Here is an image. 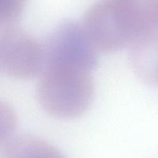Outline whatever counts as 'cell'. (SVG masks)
Returning <instances> with one entry per match:
<instances>
[{
    "label": "cell",
    "instance_id": "6da1fadb",
    "mask_svg": "<svg viewBox=\"0 0 158 158\" xmlns=\"http://www.w3.org/2000/svg\"><path fill=\"white\" fill-rule=\"evenodd\" d=\"M82 25L99 52L131 51L158 41V0H99Z\"/></svg>",
    "mask_w": 158,
    "mask_h": 158
},
{
    "label": "cell",
    "instance_id": "7a4b0ae2",
    "mask_svg": "<svg viewBox=\"0 0 158 158\" xmlns=\"http://www.w3.org/2000/svg\"><path fill=\"white\" fill-rule=\"evenodd\" d=\"M40 75L38 100L49 115L70 120L89 108L94 93L90 70L73 65L47 64Z\"/></svg>",
    "mask_w": 158,
    "mask_h": 158
},
{
    "label": "cell",
    "instance_id": "3957f363",
    "mask_svg": "<svg viewBox=\"0 0 158 158\" xmlns=\"http://www.w3.org/2000/svg\"><path fill=\"white\" fill-rule=\"evenodd\" d=\"M43 48L44 65H73L93 71L98 64L99 51L83 25L73 20L60 23L49 34Z\"/></svg>",
    "mask_w": 158,
    "mask_h": 158
},
{
    "label": "cell",
    "instance_id": "277c9868",
    "mask_svg": "<svg viewBox=\"0 0 158 158\" xmlns=\"http://www.w3.org/2000/svg\"><path fill=\"white\" fill-rule=\"evenodd\" d=\"M44 65L43 45L14 26L0 33V70L16 79H31L41 73Z\"/></svg>",
    "mask_w": 158,
    "mask_h": 158
},
{
    "label": "cell",
    "instance_id": "5b68a950",
    "mask_svg": "<svg viewBox=\"0 0 158 158\" xmlns=\"http://www.w3.org/2000/svg\"><path fill=\"white\" fill-rule=\"evenodd\" d=\"M1 154L3 157H63L55 147L32 135H12L1 146Z\"/></svg>",
    "mask_w": 158,
    "mask_h": 158
},
{
    "label": "cell",
    "instance_id": "8992f818",
    "mask_svg": "<svg viewBox=\"0 0 158 158\" xmlns=\"http://www.w3.org/2000/svg\"><path fill=\"white\" fill-rule=\"evenodd\" d=\"M28 0H0V29L14 26L24 11Z\"/></svg>",
    "mask_w": 158,
    "mask_h": 158
},
{
    "label": "cell",
    "instance_id": "52a82bcc",
    "mask_svg": "<svg viewBox=\"0 0 158 158\" xmlns=\"http://www.w3.org/2000/svg\"><path fill=\"white\" fill-rule=\"evenodd\" d=\"M17 117L10 106L0 101V148L16 128Z\"/></svg>",
    "mask_w": 158,
    "mask_h": 158
}]
</instances>
